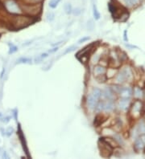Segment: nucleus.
Segmentation results:
<instances>
[{"label": "nucleus", "instance_id": "15", "mask_svg": "<svg viewBox=\"0 0 145 159\" xmlns=\"http://www.w3.org/2000/svg\"><path fill=\"white\" fill-rule=\"evenodd\" d=\"M61 0H50V2H49V7L54 9V8H56L58 4L61 2Z\"/></svg>", "mask_w": 145, "mask_h": 159}, {"label": "nucleus", "instance_id": "9", "mask_svg": "<svg viewBox=\"0 0 145 159\" xmlns=\"http://www.w3.org/2000/svg\"><path fill=\"white\" fill-rule=\"evenodd\" d=\"M136 132L138 135H143L145 134V121L142 120L140 122L139 125L136 128Z\"/></svg>", "mask_w": 145, "mask_h": 159}, {"label": "nucleus", "instance_id": "18", "mask_svg": "<svg viewBox=\"0 0 145 159\" xmlns=\"http://www.w3.org/2000/svg\"><path fill=\"white\" fill-rule=\"evenodd\" d=\"M96 79L98 82H100V83H103V82H105L106 80V76L104 74H102V75L97 76Z\"/></svg>", "mask_w": 145, "mask_h": 159}, {"label": "nucleus", "instance_id": "24", "mask_svg": "<svg viewBox=\"0 0 145 159\" xmlns=\"http://www.w3.org/2000/svg\"><path fill=\"white\" fill-rule=\"evenodd\" d=\"M17 47H15V46H14V45H12V47H11V49H10V52L9 53H14V52H15L17 51Z\"/></svg>", "mask_w": 145, "mask_h": 159}, {"label": "nucleus", "instance_id": "11", "mask_svg": "<svg viewBox=\"0 0 145 159\" xmlns=\"http://www.w3.org/2000/svg\"><path fill=\"white\" fill-rule=\"evenodd\" d=\"M103 93L104 97H105L106 100H113V99H114V93H113L112 90L110 89L106 88V89L103 91Z\"/></svg>", "mask_w": 145, "mask_h": 159}, {"label": "nucleus", "instance_id": "1", "mask_svg": "<svg viewBox=\"0 0 145 159\" xmlns=\"http://www.w3.org/2000/svg\"><path fill=\"white\" fill-rule=\"evenodd\" d=\"M4 7L7 10V11H8L11 14L19 15L22 12L19 5L15 0H7L4 2Z\"/></svg>", "mask_w": 145, "mask_h": 159}, {"label": "nucleus", "instance_id": "25", "mask_svg": "<svg viewBox=\"0 0 145 159\" xmlns=\"http://www.w3.org/2000/svg\"><path fill=\"white\" fill-rule=\"evenodd\" d=\"M89 40V37H84V38H82L81 40L78 41V43L79 44H82V43H84L86 42V41H87V40Z\"/></svg>", "mask_w": 145, "mask_h": 159}, {"label": "nucleus", "instance_id": "10", "mask_svg": "<svg viewBox=\"0 0 145 159\" xmlns=\"http://www.w3.org/2000/svg\"><path fill=\"white\" fill-rule=\"evenodd\" d=\"M102 140L104 141L106 143H107L108 145H110L112 148H117L119 146V143L116 141L115 139L110 138H101Z\"/></svg>", "mask_w": 145, "mask_h": 159}, {"label": "nucleus", "instance_id": "19", "mask_svg": "<svg viewBox=\"0 0 145 159\" xmlns=\"http://www.w3.org/2000/svg\"><path fill=\"white\" fill-rule=\"evenodd\" d=\"M94 15L96 19H99V18H100V14H99V12L98 11L95 5H94Z\"/></svg>", "mask_w": 145, "mask_h": 159}, {"label": "nucleus", "instance_id": "14", "mask_svg": "<svg viewBox=\"0 0 145 159\" xmlns=\"http://www.w3.org/2000/svg\"><path fill=\"white\" fill-rule=\"evenodd\" d=\"M64 10H65V11H66V14H71L72 11V6H71L70 3H69V2H66L65 6H64Z\"/></svg>", "mask_w": 145, "mask_h": 159}, {"label": "nucleus", "instance_id": "21", "mask_svg": "<svg viewBox=\"0 0 145 159\" xmlns=\"http://www.w3.org/2000/svg\"><path fill=\"white\" fill-rule=\"evenodd\" d=\"M13 132H14V129H13L12 127H9V128H7V129L6 130V134H7V136L10 137V136L13 133Z\"/></svg>", "mask_w": 145, "mask_h": 159}, {"label": "nucleus", "instance_id": "7", "mask_svg": "<svg viewBox=\"0 0 145 159\" xmlns=\"http://www.w3.org/2000/svg\"><path fill=\"white\" fill-rule=\"evenodd\" d=\"M98 100H97L96 98H94V96H92L91 94L89 95V97H88V100H87V104H88V106L90 109H94L98 105Z\"/></svg>", "mask_w": 145, "mask_h": 159}, {"label": "nucleus", "instance_id": "12", "mask_svg": "<svg viewBox=\"0 0 145 159\" xmlns=\"http://www.w3.org/2000/svg\"><path fill=\"white\" fill-rule=\"evenodd\" d=\"M106 73V68L103 66H96L94 69V74L95 76L99 75H102V74H105Z\"/></svg>", "mask_w": 145, "mask_h": 159}, {"label": "nucleus", "instance_id": "8", "mask_svg": "<svg viewBox=\"0 0 145 159\" xmlns=\"http://www.w3.org/2000/svg\"><path fill=\"white\" fill-rule=\"evenodd\" d=\"M103 109L106 112H110L114 109V103L113 100H106V101L103 102Z\"/></svg>", "mask_w": 145, "mask_h": 159}, {"label": "nucleus", "instance_id": "4", "mask_svg": "<svg viewBox=\"0 0 145 159\" xmlns=\"http://www.w3.org/2000/svg\"><path fill=\"white\" fill-rule=\"evenodd\" d=\"M143 109V103L140 101H136L133 103V105L131 107V113L134 115L135 117H138L140 116V112Z\"/></svg>", "mask_w": 145, "mask_h": 159}, {"label": "nucleus", "instance_id": "16", "mask_svg": "<svg viewBox=\"0 0 145 159\" xmlns=\"http://www.w3.org/2000/svg\"><path fill=\"white\" fill-rule=\"evenodd\" d=\"M134 94H135V96L136 97H138V98H140L143 96V92L140 89H139V88H136L135 90H134Z\"/></svg>", "mask_w": 145, "mask_h": 159}, {"label": "nucleus", "instance_id": "23", "mask_svg": "<svg viewBox=\"0 0 145 159\" xmlns=\"http://www.w3.org/2000/svg\"><path fill=\"white\" fill-rule=\"evenodd\" d=\"M72 13L75 15H79L81 14V10L79 8H76V9L72 10Z\"/></svg>", "mask_w": 145, "mask_h": 159}, {"label": "nucleus", "instance_id": "26", "mask_svg": "<svg viewBox=\"0 0 145 159\" xmlns=\"http://www.w3.org/2000/svg\"><path fill=\"white\" fill-rule=\"evenodd\" d=\"M28 1L31 2V4H35V3L40 2V1H42V0H28Z\"/></svg>", "mask_w": 145, "mask_h": 159}, {"label": "nucleus", "instance_id": "3", "mask_svg": "<svg viewBox=\"0 0 145 159\" xmlns=\"http://www.w3.org/2000/svg\"><path fill=\"white\" fill-rule=\"evenodd\" d=\"M100 141L102 142V147L101 148V155L103 157H109L112 154V149L113 148L109 145L107 143H106L104 141H103L102 139L100 140Z\"/></svg>", "mask_w": 145, "mask_h": 159}, {"label": "nucleus", "instance_id": "2", "mask_svg": "<svg viewBox=\"0 0 145 159\" xmlns=\"http://www.w3.org/2000/svg\"><path fill=\"white\" fill-rule=\"evenodd\" d=\"M132 77V73H131V69L129 68H124L123 69H122L120 72V73H118L117 76H116V81L118 83H124L126 80H129Z\"/></svg>", "mask_w": 145, "mask_h": 159}, {"label": "nucleus", "instance_id": "5", "mask_svg": "<svg viewBox=\"0 0 145 159\" xmlns=\"http://www.w3.org/2000/svg\"><path fill=\"white\" fill-rule=\"evenodd\" d=\"M118 92L120 93V95L122 97H125V98H129L132 95V90L130 88H123V87H120V90H119Z\"/></svg>", "mask_w": 145, "mask_h": 159}, {"label": "nucleus", "instance_id": "22", "mask_svg": "<svg viewBox=\"0 0 145 159\" xmlns=\"http://www.w3.org/2000/svg\"><path fill=\"white\" fill-rule=\"evenodd\" d=\"M47 19L49 21H52L54 19V14L52 12H49L47 14Z\"/></svg>", "mask_w": 145, "mask_h": 159}, {"label": "nucleus", "instance_id": "20", "mask_svg": "<svg viewBox=\"0 0 145 159\" xmlns=\"http://www.w3.org/2000/svg\"><path fill=\"white\" fill-rule=\"evenodd\" d=\"M77 48V46H72V47H69V48H67V50H66V52H65V55H66V54H68V53H70V52H73L75 49Z\"/></svg>", "mask_w": 145, "mask_h": 159}, {"label": "nucleus", "instance_id": "17", "mask_svg": "<svg viewBox=\"0 0 145 159\" xmlns=\"http://www.w3.org/2000/svg\"><path fill=\"white\" fill-rule=\"evenodd\" d=\"M31 62L32 60L28 58H20L17 60V63H30Z\"/></svg>", "mask_w": 145, "mask_h": 159}, {"label": "nucleus", "instance_id": "6", "mask_svg": "<svg viewBox=\"0 0 145 159\" xmlns=\"http://www.w3.org/2000/svg\"><path fill=\"white\" fill-rule=\"evenodd\" d=\"M129 105H130V101L129 98H125V97H122V99L119 102V107L121 110L124 111L128 109Z\"/></svg>", "mask_w": 145, "mask_h": 159}, {"label": "nucleus", "instance_id": "13", "mask_svg": "<svg viewBox=\"0 0 145 159\" xmlns=\"http://www.w3.org/2000/svg\"><path fill=\"white\" fill-rule=\"evenodd\" d=\"M91 95L94 96V98H96L97 100L100 98L101 95H102V91L99 89H93V91L91 92Z\"/></svg>", "mask_w": 145, "mask_h": 159}]
</instances>
